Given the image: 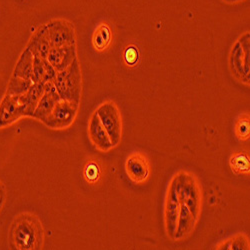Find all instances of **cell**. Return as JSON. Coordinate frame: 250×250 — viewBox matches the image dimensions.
I'll return each instance as SVG.
<instances>
[{
	"mask_svg": "<svg viewBox=\"0 0 250 250\" xmlns=\"http://www.w3.org/2000/svg\"><path fill=\"white\" fill-rule=\"evenodd\" d=\"M44 241V230L40 219L28 212L18 214L11 223L8 243L11 249H41Z\"/></svg>",
	"mask_w": 250,
	"mask_h": 250,
	"instance_id": "6da1fadb",
	"label": "cell"
},
{
	"mask_svg": "<svg viewBox=\"0 0 250 250\" xmlns=\"http://www.w3.org/2000/svg\"><path fill=\"white\" fill-rule=\"evenodd\" d=\"M171 183L179 202L188 207L198 219L202 207V193L195 177L188 172L182 171L175 175Z\"/></svg>",
	"mask_w": 250,
	"mask_h": 250,
	"instance_id": "7a4b0ae2",
	"label": "cell"
},
{
	"mask_svg": "<svg viewBox=\"0 0 250 250\" xmlns=\"http://www.w3.org/2000/svg\"><path fill=\"white\" fill-rule=\"evenodd\" d=\"M53 84L61 99L74 101L78 104L80 103L82 75L77 59L73 61L69 67L56 73V76L53 79Z\"/></svg>",
	"mask_w": 250,
	"mask_h": 250,
	"instance_id": "3957f363",
	"label": "cell"
},
{
	"mask_svg": "<svg viewBox=\"0 0 250 250\" xmlns=\"http://www.w3.org/2000/svg\"><path fill=\"white\" fill-rule=\"evenodd\" d=\"M95 112L106 129L113 147L117 146L122 135V120L116 104L113 101H105L100 104Z\"/></svg>",
	"mask_w": 250,
	"mask_h": 250,
	"instance_id": "277c9868",
	"label": "cell"
},
{
	"mask_svg": "<svg viewBox=\"0 0 250 250\" xmlns=\"http://www.w3.org/2000/svg\"><path fill=\"white\" fill-rule=\"evenodd\" d=\"M78 107V103L60 98L43 123L51 129H66L74 122Z\"/></svg>",
	"mask_w": 250,
	"mask_h": 250,
	"instance_id": "5b68a950",
	"label": "cell"
},
{
	"mask_svg": "<svg viewBox=\"0 0 250 250\" xmlns=\"http://www.w3.org/2000/svg\"><path fill=\"white\" fill-rule=\"evenodd\" d=\"M249 32H246L233 46L230 53V67L235 77L249 83Z\"/></svg>",
	"mask_w": 250,
	"mask_h": 250,
	"instance_id": "8992f818",
	"label": "cell"
},
{
	"mask_svg": "<svg viewBox=\"0 0 250 250\" xmlns=\"http://www.w3.org/2000/svg\"><path fill=\"white\" fill-rule=\"evenodd\" d=\"M51 47L75 45L74 25L65 19H53L46 24Z\"/></svg>",
	"mask_w": 250,
	"mask_h": 250,
	"instance_id": "52a82bcc",
	"label": "cell"
},
{
	"mask_svg": "<svg viewBox=\"0 0 250 250\" xmlns=\"http://www.w3.org/2000/svg\"><path fill=\"white\" fill-rule=\"evenodd\" d=\"M125 171L132 182L136 184L144 183L150 173L148 158L141 152H132L125 162Z\"/></svg>",
	"mask_w": 250,
	"mask_h": 250,
	"instance_id": "ba28073f",
	"label": "cell"
},
{
	"mask_svg": "<svg viewBox=\"0 0 250 250\" xmlns=\"http://www.w3.org/2000/svg\"><path fill=\"white\" fill-rule=\"evenodd\" d=\"M24 116L25 109L19 101V96L5 94L0 103V128L9 126Z\"/></svg>",
	"mask_w": 250,
	"mask_h": 250,
	"instance_id": "9c48e42d",
	"label": "cell"
},
{
	"mask_svg": "<svg viewBox=\"0 0 250 250\" xmlns=\"http://www.w3.org/2000/svg\"><path fill=\"white\" fill-rule=\"evenodd\" d=\"M88 136L93 146L102 152H108L113 148L109 135L104 128L96 112H93L88 123Z\"/></svg>",
	"mask_w": 250,
	"mask_h": 250,
	"instance_id": "30bf717a",
	"label": "cell"
},
{
	"mask_svg": "<svg viewBox=\"0 0 250 250\" xmlns=\"http://www.w3.org/2000/svg\"><path fill=\"white\" fill-rule=\"evenodd\" d=\"M44 94L39 100L37 106L33 113V118L44 122L46 118L49 116L51 111L53 110L56 102L60 99V96L58 95L56 88L53 84V81H48L44 83Z\"/></svg>",
	"mask_w": 250,
	"mask_h": 250,
	"instance_id": "8fae6325",
	"label": "cell"
},
{
	"mask_svg": "<svg viewBox=\"0 0 250 250\" xmlns=\"http://www.w3.org/2000/svg\"><path fill=\"white\" fill-rule=\"evenodd\" d=\"M75 59H77L76 45L51 47L47 56L48 62L53 66L56 72L63 71L69 67Z\"/></svg>",
	"mask_w": 250,
	"mask_h": 250,
	"instance_id": "7c38bea8",
	"label": "cell"
},
{
	"mask_svg": "<svg viewBox=\"0 0 250 250\" xmlns=\"http://www.w3.org/2000/svg\"><path fill=\"white\" fill-rule=\"evenodd\" d=\"M179 208H180V202L176 196L174 186L171 183L168 189L167 198H166L165 210H164L166 230H167V233L171 238H173L176 230V224H177V219L179 215Z\"/></svg>",
	"mask_w": 250,
	"mask_h": 250,
	"instance_id": "4fadbf2b",
	"label": "cell"
},
{
	"mask_svg": "<svg viewBox=\"0 0 250 250\" xmlns=\"http://www.w3.org/2000/svg\"><path fill=\"white\" fill-rule=\"evenodd\" d=\"M26 48L36 57L47 59L51 49L46 24L41 25L31 36Z\"/></svg>",
	"mask_w": 250,
	"mask_h": 250,
	"instance_id": "5bb4252c",
	"label": "cell"
},
{
	"mask_svg": "<svg viewBox=\"0 0 250 250\" xmlns=\"http://www.w3.org/2000/svg\"><path fill=\"white\" fill-rule=\"evenodd\" d=\"M197 218L193 215L190 209L185 204L180 203L179 215L176 224V230L173 236L175 240H182L188 236L195 227Z\"/></svg>",
	"mask_w": 250,
	"mask_h": 250,
	"instance_id": "9a60e30c",
	"label": "cell"
},
{
	"mask_svg": "<svg viewBox=\"0 0 250 250\" xmlns=\"http://www.w3.org/2000/svg\"><path fill=\"white\" fill-rule=\"evenodd\" d=\"M56 70L49 63L47 59L34 56L31 75V80L33 83H41V84H44V83L48 81H53V79L56 76Z\"/></svg>",
	"mask_w": 250,
	"mask_h": 250,
	"instance_id": "2e32d148",
	"label": "cell"
},
{
	"mask_svg": "<svg viewBox=\"0 0 250 250\" xmlns=\"http://www.w3.org/2000/svg\"><path fill=\"white\" fill-rule=\"evenodd\" d=\"M44 94V85L41 83H32L29 89L19 96V101L25 109V117H32L39 100Z\"/></svg>",
	"mask_w": 250,
	"mask_h": 250,
	"instance_id": "e0dca14e",
	"label": "cell"
},
{
	"mask_svg": "<svg viewBox=\"0 0 250 250\" xmlns=\"http://www.w3.org/2000/svg\"><path fill=\"white\" fill-rule=\"evenodd\" d=\"M33 61L34 55L27 48H25V50L22 52L21 56H20V58L17 61L12 76L26 80H31Z\"/></svg>",
	"mask_w": 250,
	"mask_h": 250,
	"instance_id": "ac0fdd59",
	"label": "cell"
},
{
	"mask_svg": "<svg viewBox=\"0 0 250 250\" xmlns=\"http://www.w3.org/2000/svg\"><path fill=\"white\" fill-rule=\"evenodd\" d=\"M32 83H33L32 80H26V79L12 76L8 83L6 94L14 95V96L22 95L29 89V87L32 85Z\"/></svg>",
	"mask_w": 250,
	"mask_h": 250,
	"instance_id": "d6986e66",
	"label": "cell"
},
{
	"mask_svg": "<svg viewBox=\"0 0 250 250\" xmlns=\"http://www.w3.org/2000/svg\"><path fill=\"white\" fill-rule=\"evenodd\" d=\"M230 165L232 170L237 174L248 173L250 170L249 156L245 152H237L230 158Z\"/></svg>",
	"mask_w": 250,
	"mask_h": 250,
	"instance_id": "ffe728a7",
	"label": "cell"
},
{
	"mask_svg": "<svg viewBox=\"0 0 250 250\" xmlns=\"http://www.w3.org/2000/svg\"><path fill=\"white\" fill-rule=\"evenodd\" d=\"M217 249H249V239L244 234H238Z\"/></svg>",
	"mask_w": 250,
	"mask_h": 250,
	"instance_id": "44dd1931",
	"label": "cell"
},
{
	"mask_svg": "<svg viewBox=\"0 0 250 250\" xmlns=\"http://www.w3.org/2000/svg\"><path fill=\"white\" fill-rule=\"evenodd\" d=\"M83 175L89 183H95L100 176V166L96 161H88L85 165Z\"/></svg>",
	"mask_w": 250,
	"mask_h": 250,
	"instance_id": "7402d4cb",
	"label": "cell"
},
{
	"mask_svg": "<svg viewBox=\"0 0 250 250\" xmlns=\"http://www.w3.org/2000/svg\"><path fill=\"white\" fill-rule=\"evenodd\" d=\"M235 132L239 139L246 140L249 138L250 134V124H249V116L243 115L237 121L235 125Z\"/></svg>",
	"mask_w": 250,
	"mask_h": 250,
	"instance_id": "603a6c76",
	"label": "cell"
},
{
	"mask_svg": "<svg viewBox=\"0 0 250 250\" xmlns=\"http://www.w3.org/2000/svg\"><path fill=\"white\" fill-rule=\"evenodd\" d=\"M139 59V51L135 46H129L124 52V60L129 66H134Z\"/></svg>",
	"mask_w": 250,
	"mask_h": 250,
	"instance_id": "cb8c5ba5",
	"label": "cell"
},
{
	"mask_svg": "<svg viewBox=\"0 0 250 250\" xmlns=\"http://www.w3.org/2000/svg\"><path fill=\"white\" fill-rule=\"evenodd\" d=\"M92 42H93V45L95 47V49L101 51V50H104L105 49L108 44L106 43V41L103 39V37L101 36L100 32L98 31V29L95 30L94 34H93V38H92Z\"/></svg>",
	"mask_w": 250,
	"mask_h": 250,
	"instance_id": "d4e9b609",
	"label": "cell"
},
{
	"mask_svg": "<svg viewBox=\"0 0 250 250\" xmlns=\"http://www.w3.org/2000/svg\"><path fill=\"white\" fill-rule=\"evenodd\" d=\"M97 29L100 32V34L103 37V39L106 41V43L109 44L110 43V40H111V30H110V28L106 24L103 23V24H100L97 27Z\"/></svg>",
	"mask_w": 250,
	"mask_h": 250,
	"instance_id": "484cf974",
	"label": "cell"
},
{
	"mask_svg": "<svg viewBox=\"0 0 250 250\" xmlns=\"http://www.w3.org/2000/svg\"><path fill=\"white\" fill-rule=\"evenodd\" d=\"M6 200V189L3 182L0 180V209H1L2 206L4 205Z\"/></svg>",
	"mask_w": 250,
	"mask_h": 250,
	"instance_id": "4316f807",
	"label": "cell"
},
{
	"mask_svg": "<svg viewBox=\"0 0 250 250\" xmlns=\"http://www.w3.org/2000/svg\"><path fill=\"white\" fill-rule=\"evenodd\" d=\"M226 2H237V1H241V0H224Z\"/></svg>",
	"mask_w": 250,
	"mask_h": 250,
	"instance_id": "83f0119b",
	"label": "cell"
}]
</instances>
